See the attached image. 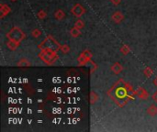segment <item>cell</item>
Here are the masks:
<instances>
[{
  "instance_id": "6da1fadb",
  "label": "cell",
  "mask_w": 157,
  "mask_h": 132,
  "mask_svg": "<svg viewBox=\"0 0 157 132\" xmlns=\"http://www.w3.org/2000/svg\"><path fill=\"white\" fill-rule=\"evenodd\" d=\"M39 57L41 58V60L44 63L48 65L53 64L59 59V56L57 55L56 52L52 51V50H45V49L41 50V52L39 53Z\"/></svg>"
},
{
  "instance_id": "7a4b0ae2",
  "label": "cell",
  "mask_w": 157,
  "mask_h": 132,
  "mask_svg": "<svg viewBox=\"0 0 157 132\" xmlns=\"http://www.w3.org/2000/svg\"><path fill=\"white\" fill-rule=\"evenodd\" d=\"M61 46L60 45L53 37L52 36H48V37L39 45V49H45V50H52L54 52H58L61 49Z\"/></svg>"
},
{
  "instance_id": "3957f363",
  "label": "cell",
  "mask_w": 157,
  "mask_h": 132,
  "mask_svg": "<svg viewBox=\"0 0 157 132\" xmlns=\"http://www.w3.org/2000/svg\"><path fill=\"white\" fill-rule=\"evenodd\" d=\"M7 37L8 40H12L18 42H21L24 39L26 38V34L24 33L21 29L19 27H14L10 29V31L7 34Z\"/></svg>"
},
{
  "instance_id": "277c9868",
  "label": "cell",
  "mask_w": 157,
  "mask_h": 132,
  "mask_svg": "<svg viewBox=\"0 0 157 132\" xmlns=\"http://www.w3.org/2000/svg\"><path fill=\"white\" fill-rule=\"evenodd\" d=\"M71 13L76 18H80L86 13V8H84L81 4H76L71 8Z\"/></svg>"
},
{
  "instance_id": "5b68a950",
  "label": "cell",
  "mask_w": 157,
  "mask_h": 132,
  "mask_svg": "<svg viewBox=\"0 0 157 132\" xmlns=\"http://www.w3.org/2000/svg\"><path fill=\"white\" fill-rule=\"evenodd\" d=\"M134 94L137 95V97H139V98H141V99H147L148 97H149V94H148V92L144 89V88H142V87H139L135 92H134Z\"/></svg>"
},
{
  "instance_id": "8992f818",
  "label": "cell",
  "mask_w": 157,
  "mask_h": 132,
  "mask_svg": "<svg viewBox=\"0 0 157 132\" xmlns=\"http://www.w3.org/2000/svg\"><path fill=\"white\" fill-rule=\"evenodd\" d=\"M111 19H112L113 22L118 24V23H120L121 21L124 20V15L120 11H116V12H114V13L112 14Z\"/></svg>"
},
{
  "instance_id": "52a82bcc",
  "label": "cell",
  "mask_w": 157,
  "mask_h": 132,
  "mask_svg": "<svg viewBox=\"0 0 157 132\" xmlns=\"http://www.w3.org/2000/svg\"><path fill=\"white\" fill-rule=\"evenodd\" d=\"M127 94H128V92H127V88L126 87L125 88L124 87H118L116 90V92H115V95L117 97L119 98V100H121V99L127 97Z\"/></svg>"
},
{
  "instance_id": "ba28073f",
  "label": "cell",
  "mask_w": 157,
  "mask_h": 132,
  "mask_svg": "<svg viewBox=\"0 0 157 132\" xmlns=\"http://www.w3.org/2000/svg\"><path fill=\"white\" fill-rule=\"evenodd\" d=\"M11 8L9 6H7V4H1L0 6V13H1V18H4L7 14L10 13Z\"/></svg>"
},
{
  "instance_id": "9c48e42d",
  "label": "cell",
  "mask_w": 157,
  "mask_h": 132,
  "mask_svg": "<svg viewBox=\"0 0 157 132\" xmlns=\"http://www.w3.org/2000/svg\"><path fill=\"white\" fill-rule=\"evenodd\" d=\"M110 70L112 73H114L115 74H118L122 72L123 70V66L120 64L119 63H115L111 67H110Z\"/></svg>"
},
{
  "instance_id": "30bf717a",
  "label": "cell",
  "mask_w": 157,
  "mask_h": 132,
  "mask_svg": "<svg viewBox=\"0 0 157 132\" xmlns=\"http://www.w3.org/2000/svg\"><path fill=\"white\" fill-rule=\"evenodd\" d=\"M20 42H18V41H12V40H9L8 42H7V46L9 50L11 51H16L19 46Z\"/></svg>"
},
{
  "instance_id": "8fae6325",
  "label": "cell",
  "mask_w": 157,
  "mask_h": 132,
  "mask_svg": "<svg viewBox=\"0 0 157 132\" xmlns=\"http://www.w3.org/2000/svg\"><path fill=\"white\" fill-rule=\"evenodd\" d=\"M147 113L149 116L151 117H155L157 116V106L155 105H151L149 107H148V109H147Z\"/></svg>"
},
{
  "instance_id": "7c38bea8",
  "label": "cell",
  "mask_w": 157,
  "mask_h": 132,
  "mask_svg": "<svg viewBox=\"0 0 157 132\" xmlns=\"http://www.w3.org/2000/svg\"><path fill=\"white\" fill-rule=\"evenodd\" d=\"M17 65L19 66V67H29V66L31 65V63L28 61L26 58H22V59L19 60V62L17 63Z\"/></svg>"
},
{
  "instance_id": "4fadbf2b",
  "label": "cell",
  "mask_w": 157,
  "mask_h": 132,
  "mask_svg": "<svg viewBox=\"0 0 157 132\" xmlns=\"http://www.w3.org/2000/svg\"><path fill=\"white\" fill-rule=\"evenodd\" d=\"M65 14H64V12L62 10V9H58L55 11V13H54V17L57 20H62L64 18Z\"/></svg>"
},
{
  "instance_id": "5bb4252c",
  "label": "cell",
  "mask_w": 157,
  "mask_h": 132,
  "mask_svg": "<svg viewBox=\"0 0 157 132\" xmlns=\"http://www.w3.org/2000/svg\"><path fill=\"white\" fill-rule=\"evenodd\" d=\"M98 94L96 93H95L94 91H92L90 93V103H91V105L96 104V102H98Z\"/></svg>"
},
{
  "instance_id": "9a60e30c",
  "label": "cell",
  "mask_w": 157,
  "mask_h": 132,
  "mask_svg": "<svg viewBox=\"0 0 157 132\" xmlns=\"http://www.w3.org/2000/svg\"><path fill=\"white\" fill-rule=\"evenodd\" d=\"M70 35L72 36V37H74V38H77V37H79V36L81 35V31H80L79 29H77V28L75 27L73 29H71Z\"/></svg>"
},
{
  "instance_id": "2e32d148",
  "label": "cell",
  "mask_w": 157,
  "mask_h": 132,
  "mask_svg": "<svg viewBox=\"0 0 157 132\" xmlns=\"http://www.w3.org/2000/svg\"><path fill=\"white\" fill-rule=\"evenodd\" d=\"M89 61H90L89 59H87V57H84V56L82 55V54L78 57V63H79V64H81V65H84L86 63H89Z\"/></svg>"
},
{
  "instance_id": "e0dca14e",
  "label": "cell",
  "mask_w": 157,
  "mask_h": 132,
  "mask_svg": "<svg viewBox=\"0 0 157 132\" xmlns=\"http://www.w3.org/2000/svg\"><path fill=\"white\" fill-rule=\"evenodd\" d=\"M120 52H121L123 55H127V54H129V52H130V48L128 46V45H122L121 47H120Z\"/></svg>"
},
{
  "instance_id": "ac0fdd59",
  "label": "cell",
  "mask_w": 157,
  "mask_h": 132,
  "mask_svg": "<svg viewBox=\"0 0 157 132\" xmlns=\"http://www.w3.org/2000/svg\"><path fill=\"white\" fill-rule=\"evenodd\" d=\"M143 74H144V75H145L146 77H151L152 76V74H153V69L152 68H150V67H146L145 69H144V71H143Z\"/></svg>"
},
{
  "instance_id": "d6986e66",
  "label": "cell",
  "mask_w": 157,
  "mask_h": 132,
  "mask_svg": "<svg viewBox=\"0 0 157 132\" xmlns=\"http://www.w3.org/2000/svg\"><path fill=\"white\" fill-rule=\"evenodd\" d=\"M31 35L33 38H39L41 35V30L40 29H34L31 32Z\"/></svg>"
},
{
  "instance_id": "ffe728a7",
  "label": "cell",
  "mask_w": 157,
  "mask_h": 132,
  "mask_svg": "<svg viewBox=\"0 0 157 132\" xmlns=\"http://www.w3.org/2000/svg\"><path fill=\"white\" fill-rule=\"evenodd\" d=\"M75 27L77 28V29H82L84 27V22L83 20H81V19H78L75 23Z\"/></svg>"
},
{
  "instance_id": "44dd1931",
  "label": "cell",
  "mask_w": 157,
  "mask_h": 132,
  "mask_svg": "<svg viewBox=\"0 0 157 132\" xmlns=\"http://www.w3.org/2000/svg\"><path fill=\"white\" fill-rule=\"evenodd\" d=\"M60 51H61V52H62L63 53H64V54L69 53V52H70V47H69V45H67V44H64V45L61 46V49H60Z\"/></svg>"
},
{
  "instance_id": "7402d4cb",
  "label": "cell",
  "mask_w": 157,
  "mask_h": 132,
  "mask_svg": "<svg viewBox=\"0 0 157 132\" xmlns=\"http://www.w3.org/2000/svg\"><path fill=\"white\" fill-rule=\"evenodd\" d=\"M37 16H38V18H39L40 19H44V18L47 17V13H46V12H45L43 9H41V10L38 12Z\"/></svg>"
},
{
  "instance_id": "603a6c76",
  "label": "cell",
  "mask_w": 157,
  "mask_h": 132,
  "mask_svg": "<svg viewBox=\"0 0 157 132\" xmlns=\"http://www.w3.org/2000/svg\"><path fill=\"white\" fill-rule=\"evenodd\" d=\"M81 54H82V55H84V57H87V59H89V60H91V58H92V56H93L92 52H91L90 51H88V50L84 51V52H83Z\"/></svg>"
},
{
  "instance_id": "cb8c5ba5",
  "label": "cell",
  "mask_w": 157,
  "mask_h": 132,
  "mask_svg": "<svg viewBox=\"0 0 157 132\" xmlns=\"http://www.w3.org/2000/svg\"><path fill=\"white\" fill-rule=\"evenodd\" d=\"M152 98H153V100L155 103H157V91L154 92V93L152 94Z\"/></svg>"
},
{
  "instance_id": "d4e9b609",
  "label": "cell",
  "mask_w": 157,
  "mask_h": 132,
  "mask_svg": "<svg viewBox=\"0 0 157 132\" xmlns=\"http://www.w3.org/2000/svg\"><path fill=\"white\" fill-rule=\"evenodd\" d=\"M110 1L112 2V4H113V5L118 6V5H119V4H120V2H121V0H110Z\"/></svg>"
},
{
  "instance_id": "484cf974",
  "label": "cell",
  "mask_w": 157,
  "mask_h": 132,
  "mask_svg": "<svg viewBox=\"0 0 157 132\" xmlns=\"http://www.w3.org/2000/svg\"><path fill=\"white\" fill-rule=\"evenodd\" d=\"M153 85L157 87V76L153 79Z\"/></svg>"
},
{
  "instance_id": "4316f807",
  "label": "cell",
  "mask_w": 157,
  "mask_h": 132,
  "mask_svg": "<svg viewBox=\"0 0 157 132\" xmlns=\"http://www.w3.org/2000/svg\"><path fill=\"white\" fill-rule=\"evenodd\" d=\"M11 2H15V1H17V0H10Z\"/></svg>"
}]
</instances>
